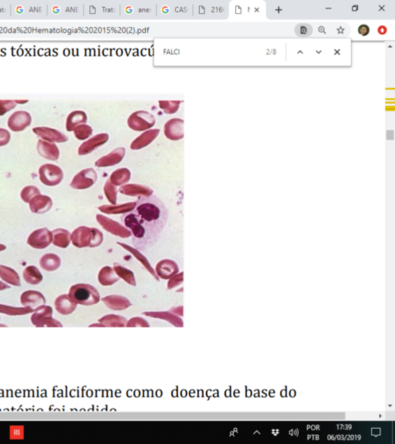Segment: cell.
Wrapping results in <instances>:
<instances>
[{
  "label": "cell",
  "mask_w": 395,
  "mask_h": 444,
  "mask_svg": "<svg viewBox=\"0 0 395 444\" xmlns=\"http://www.w3.org/2000/svg\"><path fill=\"white\" fill-rule=\"evenodd\" d=\"M105 192L109 202L112 205H116L117 203V188L115 185L110 182L109 180L107 181L105 185Z\"/></svg>",
  "instance_id": "39"
},
{
  "label": "cell",
  "mask_w": 395,
  "mask_h": 444,
  "mask_svg": "<svg viewBox=\"0 0 395 444\" xmlns=\"http://www.w3.org/2000/svg\"><path fill=\"white\" fill-rule=\"evenodd\" d=\"M285 395H286V392L283 391V392H282V396H285Z\"/></svg>",
  "instance_id": "55"
},
{
  "label": "cell",
  "mask_w": 395,
  "mask_h": 444,
  "mask_svg": "<svg viewBox=\"0 0 395 444\" xmlns=\"http://www.w3.org/2000/svg\"><path fill=\"white\" fill-rule=\"evenodd\" d=\"M15 101L17 104H25L28 102V100H15Z\"/></svg>",
  "instance_id": "50"
},
{
  "label": "cell",
  "mask_w": 395,
  "mask_h": 444,
  "mask_svg": "<svg viewBox=\"0 0 395 444\" xmlns=\"http://www.w3.org/2000/svg\"><path fill=\"white\" fill-rule=\"evenodd\" d=\"M33 131L37 137L42 138L44 141H49V142H57V143H63L65 141H68V138L67 135L58 130L54 129V128H48V127H36L33 128Z\"/></svg>",
  "instance_id": "9"
},
{
  "label": "cell",
  "mask_w": 395,
  "mask_h": 444,
  "mask_svg": "<svg viewBox=\"0 0 395 444\" xmlns=\"http://www.w3.org/2000/svg\"><path fill=\"white\" fill-rule=\"evenodd\" d=\"M6 249H7V247H6L5 245H4V244H0V252H1V251H5Z\"/></svg>",
  "instance_id": "52"
},
{
  "label": "cell",
  "mask_w": 395,
  "mask_h": 444,
  "mask_svg": "<svg viewBox=\"0 0 395 444\" xmlns=\"http://www.w3.org/2000/svg\"><path fill=\"white\" fill-rule=\"evenodd\" d=\"M109 139V135L107 133H101L93 136L88 141H85L80 146L78 149L79 155H86L94 152L97 148L105 145Z\"/></svg>",
  "instance_id": "12"
},
{
  "label": "cell",
  "mask_w": 395,
  "mask_h": 444,
  "mask_svg": "<svg viewBox=\"0 0 395 444\" xmlns=\"http://www.w3.org/2000/svg\"><path fill=\"white\" fill-rule=\"evenodd\" d=\"M114 270L115 273L119 278H122L124 281H126L131 286H136V281H135V275L133 272L121 266V264H114Z\"/></svg>",
  "instance_id": "34"
},
{
  "label": "cell",
  "mask_w": 395,
  "mask_h": 444,
  "mask_svg": "<svg viewBox=\"0 0 395 444\" xmlns=\"http://www.w3.org/2000/svg\"><path fill=\"white\" fill-rule=\"evenodd\" d=\"M54 306L58 313L63 315H69L76 310L77 305L68 295H60L54 301Z\"/></svg>",
  "instance_id": "18"
},
{
  "label": "cell",
  "mask_w": 395,
  "mask_h": 444,
  "mask_svg": "<svg viewBox=\"0 0 395 444\" xmlns=\"http://www.w3.org/2000/svg\"><path fill=\"white\" fill-rule=\"evenodd\" d=\"M183 282V272L172 277L168 283V289L171 290Z\"/></svg>",
  "instance_id": "44"
},
{
  "label": "cell",
  "mask_w": 395,
  "mask_h": 444,
  "mask_svg": "<svg viewBox=\"0 0 395 444\" xmlns=\"http://www.w3.org/2000/svg\"><path fill=\"white\" fill-rule=\"evenodd\" d=\"M131 178V172L126 168H119L113 172L110 176L109 179L112 185H122L127 183Z\"/></svg>",
  "instance_id": "31"
},
{
  "label": "cell",
  "mask_w": 395,
  "mask_h": 444,
  "mask_svg": "<svg viewBox=\"0 0 395 444\" xmlns=\"http://www.w3.org/2000/svg\"><path fill=\"white\" fill-rule=\"evenodd\" d=\"M11 135L5 128H0V146H5L11 141Z\"/></svg>",
  "instance_id": "45"
},
{
  "label": "cell",
  "mask_w": 395,
  "mask_h": 444,
  "mask_svg": "<svg viewBox=\"0 0 395 444\" xmlns=\"http://www.w3.org/2000/svg\"><path fill=\"white\" fill-rule=\"evenodd\" d=\"M97 220L101 224V227L105 228L108 232L111 233L114 235L121 237V238H129L131 236L130 230L125 229L122 226L120 225L115 221L108 219L104 215H97Z\"/></svg>",
  "instance_id": "11"
},
{
  "label": "cell",
  "mask_w": 395,
  "mask_h": 444,
  "mask_svg": "<svg viewBox=\"0 0 395 444\" xmlns=\"http://www.w3.org/2000/svg\"><path fill=\"white\" fill-rule=\"evenodd\" d=\"M37 152L46 159L57 161L60 157L59 148L52 142L40 139L37 142Z\"/></svg>",
  "instance_id": "14"
},
{
  "label": "cell",
  "mask_w": 395,
  "mask_h": 444,
  "mask_svg": "<svg viewBox=\"0 0 395 444\" xmlns=\"http://www.w3.org/2000/svg\"><path fill=\"white\" fill-rule=\"evenodd\" d=\"M34 310L35 309L28 306L16 308V307L8 306V305H0V313L6 314L10 316H21V315L34 313Z\"/></svg>",
  "instance_id": "32"
},
{
  "label": "cell",
  "mask_w": 395,
  "mask_h": 444,
  "mask_svg": "<svg viewBox=\"0 0 395 444\" xmlns=\"http://www.w3.org/2000/svg\"><path fill=\"white\" fill-rule=\"evenodd\" d=\"M119 277L117 275L115 270L110 267H105L100 271L98 281L103 286H111L119 281Z\"/></svg>",
  "instance_id": "26"
},
{
  "label": "cell",
  "mask_w": 395,
  "mask_h": 444,
  "mask_svg": "<svg viewBox=\"0 0 395 444\" xmlns=\"http://www.w3.org/2000/svg\"><path fill=\"white\" fill-rule=\"evenodd\" d=\"M0 278L5 281L7 284L12 285L13 286L21 287V278L19 276L18 273L9 267L0 265Z\"/></svg>",
  "instance_id": "25"
},
{
  "label": "cell",
  "mask_w": 395,
  "mask_h": 444,
  "mask_svg": "<svg viewBox=\"0 0 395 444\" xmlns=\"http://www.w3.org/2000/svg\"><path fill=\"white\" fill-rule=\"evenodd\" d=\"M118 244L121 245V247H123L125 249L128 250V251H131L132 253V254H134L135 257H136L137 259L140 261V262L142 263L143 264L144 267L149 271L150 274L155 278L156 281H159V278H158V275H157L156 272H155L153 268H152V266H150L149 262L147 261L146 258L142 255V254L138 253V250L133 249V248H131L129 246L126 245V244H121V243H118Z\"/></svg>",
  "instance_id": "35"
},
{
  "label": "cell",
  "mask_w": 395,
  "mask_h": 444,
  "mask_svg": "<svg viewBox=\"0 0 395 444\" xmlns=\"http://www.w3.org/2000/svg\"><path fill=\"white\" fill-rule=\"evenodd\" d=\"M143 315L148 317L154 318H160V319H164L168 323L172 324L177 328H182L184 326L183 322L179 317L175 315V314L169 312V311H159V312H154V311H149V312H144Z\"/></svg>",
  "instance_id": "21"
},
{
  "label": "cell",
  "mask_w": 395,
  "mask_h": 444,
  "mask_svg": "<svg viewBox=\"0 0 395 444\" xmlns=\"http://www.w3.org/2000/svg\"><path fill=\"white\" fill-rule=\"evenodd\" d=\"M30 203V209L31 212L37 214H44L51 210L53 206L52 199L48 195H36L31 199Z\"/></svg>",
  "instance_id": "15"
},
{
  "label": "cell",
  "mask_w": 395,
  "mask_h": 444,
  "mask_svg": "<svg viewBox=\"0 0 395 444\" xmlns=\"http://www.w3.org/2000/svg\"><path fill=\"white\" fill-rule=\"evenodd\" d=\"M43 327H48V328H62L63 325L59 322V321H58V320L55 319V318H54L51 316L44 318L42 322L39 324V325H38L37 328H43Z\"/></svg>",
  "instance_id": "42"
},
{
  "label": "cell",
  "mask_w": 395,
  "mask_h": 444,
  "mask_svg": "<svg viewBox=\"0 0 395 444\" xmlns=\"http://www.w3.org/2000/svg\"><path fill=\"white\" fill-rule=\"evenodd\" d=\"M132 211L121 217L131 232L132 243L138 251H147L159 239L168 219V211L156 195H141Z\"/></svg>",
  "instance_id": "1"
},
{
  "label": "cell",
  "mask_w": 395,
  "mask_h": 444,
  "mask_svg": "<svg viewBox=\"0 0 395 444\" xmlns=\"http://www.w3.org/2000/svg\"><path fill=\"white\" fill-rule=\"evenodd\" d=\"M370 27L366 24H362L358 27V33L363 37H366L370 34Z\"/></svg>",
  "instance_id": "46"
},
{
  "label": "cell",
  "mask_w": 395,
  "mask_h": 444,
  "mask_svg": "<svg viewBox=\"0 0 395 444\" xmlns=\"http://www.w3.org/2000/svg\"><path fill=\"white\" fill-rule=\"evenodd\" d=\"M21 303L24 307H31L36 309L46 304V298L42 293L37 291H27L21 297Z\"/></svg>",
  "instance_id": "13"
},
{
  "label": "cell",
  "mask_w": 395,
  "mask_h": 444,
  "mask_svg": "<svg viewBox=\"0 0 395 444\" xmlns=\"http://www.w3.org/2000/svg\"><path fill=\"white\" fill-rule=\"evenodd\" d=\"M89 327H90V328H91V327H105V326H104V325H103L102 324L99 323V324H93V325H90Z\"/></svg>",
  "instance_id": "51"
},
{
  "label": "cell",
  "mask_w": 395,
  "mask_h": 444,
  "mask_svg": "<svg viewBox=\"0 0 395 444\" xmlns=\"http://www.w3.org/2000/svg\"><path fill=\"white\" fill-rule=\"evenodd\" d=\"M126 327H142V328H149L150 325L146 320L139 317L131 318L127 322Z\"/></svg>",
  "instance_id": "43"
},
{
  "label": "cell",
  "mask_w": 395,
  "mask_h": 444,
  "mask_svg": "<svg viewBox=\"0 0 395 444\" xmlns=\"http://www.w3.org/2000/svg\"><path fill=\"white\" fill-rule=\"evenodd\" d=\"M274 395H275L274 390H273V389H272V390H271L270 392H269V395H270L271 397H274Z\"/></svg>",
  "instance_id": "54"
},
{
  "label": "cell",
  "mask_w": 395,
  "mask_h": 444,
  "mask_svg": "<svg viewBox=\"0 0 395 444\" xmlns=\"http://www.w3.org/2000/svg\"><path fill=\"white\" fill-rule=\"evenodd\" d=\"M71 241L78 248H95L103 242V234L95 228L80 227L71 234Z\"/></svg>",
  "instance_id": "2"
},
{
  "label": "cell",
  "mask_w": 395,
  "mask_h": 444,
  "mask_svg": "<svg viewBox=\"0 0 395 444\" xmlns=\"http://www.w3.org/2000/svg\"><path fill=\"white\" fill-rule=\"evenodd\" d=\"M53 315V308L47 305H41L34 310V313L31 318V322L36 327H38L39 324L42 322L44 318L51 317Z\"/></svg>",
  "instance_id": "30"
},
{
  "label": "cell",
  "mask_w": 395,
  "mask_h": 444,
  "mask_svg": "<svg viewBox=\"0 0 395 444\" xmlns=\"http://www.w3.org/2000/svg\"><path fill=\"white\" fill-rule=\"evenodd\" d=\"M121 193L128 195H145L149 196L153 193V190L149 187L145 185H137V184H130V185L121 186L119 189Z\"/></svg>",
  "instance_id": "22"
},
{
  "label": "cell",
  "mask_w": 395,
  "mask_h": 444,
  "mask_svg": "<svg viewBox=\"0 0 395 444\" xmlns=\"http://www.w3.org/2000/svg\"><path fill=\"white\" fill-rule=\"evenodd\" d=\"M126 318L117 315H108L102 317L98 320L99 323L102 324L105 327H115V328H123L126 327Z\"/></svg>",
  "instance_id": "29"
},
{
  "label": "cell",
  "mask_w": 395,
  "mask_h": 444,
  "mask_svg": "<svg viewBox=\"0 0 395 444\" xmlns=\"http://www.w3.org/2000/svg\"><path fill=\"white\" fill-rule=\"evenodd\" d=\"M51 243H53L52 232L47 228L34 231L27 239V244L34 249H45Z\"/></svg>",
  "instance_id": "7"
},
{
  "label": "cell",
  "mask_w": 395,
  "mask_h": 444,
  "mask_svg": "<svg viewBox=\"0 0 395 444\" xmlns=\"http://www.w3.org/2000/svg\"><path fill=\"white\" fill-rule=\"evenodd\" d=\"M88 116L83 111H74L68 115L66 121V128L68 131H74V128L82 124H86Z\"/></svg>",
  "instance_id": "23"
},
{
  "label": "cell",
  "mask_w": 395,
  "mask_h": 444,
  "mask_svg": "<svg viewBox=\"0 0 395 444\" xmlns=\"http://www.w3.org/2000/svg\"><path fill=\"white\" fill-rule=\"evenodd\" d=\"M32 122L31 114L25 111H18L10 116L8 120V127L13 131H22L29 127Z\"/></svg>",
  "instance_id": "8"
},
{
  "label": "cell",
  "mask_w": 395,
  "mask_h": 444,
  "mask_svg": "<svg viewBox=\"0 0 395 444\" xmlns=\"http://www.w3.org/2000/svg\"><path fill=\"white\" fill-rule=\"evenodd\" d=\"M387 28L384 26H380L378 28V33L380 35H384L387 33Z\"/></svg>",
  "instance_id": "48"
},
{
  "label": "cell",
  "mask_w": 395,
  "mask_h": 444,
  "mask_svg": "<svg viewBox=\"0 0 395 444\" xmlns=\"http://www.w3.org/2000/svg\"><path fill=\"white\" fill-rule=\"evenodd\" d=\"M179 269L175 261L164 260L160 261L156 266V274L160 278L169 280L178 274Z\"/></svg>",
  "instance_id": "16"
},
{
  "label": "cell",
  "mask_w": 395,
  "mask_h": 444,
  "mask_svg": "<svg viewBox=\"0 0 395 444\" xmlns=\"http://www.w3.org/2000/svg\"><path fill=\"white\" fill-rule=\"evenodd\" d=\"M156 119L152 114L146 111H138L130 115L128 125L131 129L143 131L155 126Z\"/></svg>",
  "instance_id": "4"
},
{
  "label": "cell",
  "mask_w": 395,
  "mask_h": 444,
  "mask_svg": "<svg viewBox=\"0 0 395 444\" xmlns=\"http://www.w3.org/2000/svg\"><path fill=\"white\" fill-rule=\"evenodd\" d=\"M40 194H41V191H40L39 188L36 186H33V185H29V186L23 188V190L21 191V199H22L24 202L28 203V202H31V199L34 196L40 195Z\"/></svg>",
  "instance_id": "38"
},
{
  "label": "cell",
  "mask_w": 395,
  "mask_h": 444,
  "mask_svg": "<svg viewBox=\"0 0 395 444\" xmlns=\"http://www.w3.org/2000/svg\"><path fill=\"white\" fill-rule=\"evenodd\" d=\"M53 244L56 247L67 248L71 241V234L64 229H56L52 231Z\"/></svg>",
  "instance_id": "27"
},
{
  "label": "cell",
  "mask_w": 395,
  "mask_h": 444,
  "mask_svg": "<svg viewBox=\"0 0 395 444\" xmlns=\"http://www.w3.org/2000/svg\"><path fill=\"white\" fill-rule=\"evenodd\" d=\"M74 133L78 140H86L93 134V128L86 124L78 125L74 128Z\"/></svg>",
  "instance_id": "37"
},
{
  "label": "cell",
  "mask_w": 395,
  "mask_h": 444,
  "mask_svg": "<svg viewBox=\"0 0 395 444\" xmlns=\"http://www.w3.org/2000/svg\"><path fill=\"white\" fill-rule=\"evenodd\" d=\"M61 258L54 254H45L40 260L41 268L49 272L57 271L61 267Z\"/></svg>",
  "instance_id": "24"
},
{
  "label": "cell",
  "mask_w": 395,
  "mask_h": 444,
  "mask_svg": "<svg viewBox=\"0 0 395 444\" xmlns=\"http://www.w3.org/2000/svg\"><path fill=\"white\" fill-rule=\"evenodd\" d=\"M159 107L167 115L175 114L179 109L181 101H159Z\"/></svg>",
  "instance_id": "36"
},
{
  "label": "cell",
  "mask_w": 395,
  "mask_h": 444,
  "mask_svg": "<svg viewBox=\"0 0 395 444\" xmlns=\"http://www.w3.org/2000/svg\"><path fill=\"white\" fill-rule=\"evenodd\" d=\"M172 313L175 314V315H179V316H183V307H177V308H172L171 310Z\"/></svg>",
  "instance_id": "47"
},
{
  "label": "cell",
  "mask_w": 395,
  "mask_h": 444,
  "mask_svg": "<svg viewBox=\"0 0 395 444\" xmlns=\"http://www.w3.org/2000/svg\"><path fill=\"white\" fill-rule=\"evenodd\" d=\"M23 277L24 281L31 285H39L44 279L41 271L35 266H28L26 268L23 272Z\"/></svg>",
  "instance_id": "28"
},
{
  "label": "cell",
  "mask_w": 395,
  "mask_h": 444,
  "mask_svg": "<svg viewBox=\"0 0 395 444\" xmlns=\"http://www.w3.org/2000/svg\"><path fill=\"white\" fill-rule=\"evenodd\" d=\"M125 155V148H118L114 150L108 155L103 156L102 158L95 162L97 167H109L117 165L122 161Z\"/></svg>",
  "instance_id": "17"
},
{
  "label": "cell",
  "mask_w": 395,
  "mask_h": 444,
  "mask_svg": "<svg viewBox=\"0 0 395 444\" xmlns=\"http://www.w3.org/2000/svg\"><path fill=\"white\" fill-rule=\"evenodd\" d=\"M160 129H152L145 131L144 133L134 140L131 143V148L132 150L142 149L152 143V141L158 136Z\"/></svg>",
  "instance_id": "19"
},
{
  "label": "cell",
  "mask_w": 395,
  "mask_h": 444,
  "mask_svg": "<svg viewBox=\"0 0 395 444\" xmlns=\"http://www.w3.org/2000/svg\"><path fill=\"white\" fill-rule=\"evenodd\" d=\"M102 301L110 309L123 311L131 306L129 300L120 295H109L102 298Z\"/></svg>",
  "instance_id": "20"
},
{
  "label": "cell",
  "mask_w": 395,
  "mask_h": 444,
  "mask_svg": "<svg viewBox=\"0 0 395 444\" xmlns=\"http://www.w3.org/2000/svg\"><path fill=\"white\" fill-rule=\"evenodd\" d=\"M98 179V175L94 168H86L77 174L70 185L74 189H86L92 186Z\"/></svg>",
  "instance_id": "6"
},
{
  "label": "cell",
  "mask_w": 395,
  "mask_h": 444,
  "mask_svg": "<svg viewBox=\"0 0 395 444\" xmlns=\"http://www.w3.org/2000/svg\"><path fill=\"white\" fill-rule=\"evenodd\" d=\"M39 176L41 182L48 186H55L62 182L64 172L58 165L44 164L39 169Z\"/></svg>",
  "instance_id": "5"
},
{
  "label": "cell",
  "mask_w": 395,
  "mask_h": 444,
  "mask_svg": "<svg viewBox=\"0 0 395 444\" xmlns=\"http://www.w3.org/2000/svg\"><path fill=\"white\" fill-rule=\"evenodd\" d=\"M295 395H296V392H295V390H293H293H291V392H289V395H291L292 397H294Z\"/></svg>",
  "instance_id": "53"
},
{
  "label": "cell",
  "mask_w": 395,
  "mask_h": 444,
  "mask_svg": "<svg viewBox=\"0 0 395 444\" xmlns=\"http://www.w3.org/2000/svg\"><path fill=\"white\" fill-rule=\"evenodd\" d=\"M184 120L172 118L165 123L164 133L168 139L178 141L184 138Z\"/></svg>",
  "instance_id": "10"
},
{
  "label": "cell",
  "mask_w": 395,
  "mask_h": 444,
  "mask_svg": "<svg viewBox=\"0 0 395 444\" xmlns=\"http://www.w3.org/2000/svg\"><path fill=\"white\" fill-rule=\"evenodd\" d=\"M69 297L77 305L91 306L97 305L100 301L98 290L88 284H78L71 287Z\"/></svg>",
  "instance_id": "3"
},
{
  "label": "cell",
  "mask_w": 395,
  "mask_h": 444,
  "mask_svg": "<svg viewBox=\"0 0 395 444\" xmlns=\"http://www.w3.org/2000/svg\"><path fill=\"white\" fill-rule=\"evenodd\" d=\"M295 33L299 37H308L313 33L311 25L307 24H300L295 27Z\"/></svg>",
  "instance_id": "40"
},
{
  "label": "cell",
  "mask_w": 395,
  "mask_h": 444,
  "mask_svg": "<svg viewBox=\"0 0 395 444\" xmlns=\"http://www.w3.org/2000/svg\"><path fill=\"white\" fill-rule=\"evenodd\" d=\"M136 202H131V203L122 204V205H103V206L98 207V209L101 212H105V213H121V212H128L132 210L135 207Z\"/></svg>",
  "instance_id": "33"
},
{
  "label": "cell",
  "mask_w": 395,
  "mask_h": 444,
  "mask_svg": "<svg viewBox=\"0 0 395 444\" xmlns=\"http://www.w3.org/2000/svg\"><path fill=\"white\" fill-rule=\"evenodd\" d=\"M9 288H11V287L7 285L5 283L0 281V291H4V290L9 289Z\"/></svg>",
  "instance_id": "49"
},
{
  "label": "cell",
  "mask_w": 395,
  "mask_h": 444,
  "mask_svg": "<svg viewBox=\"0 0 395 444\" xmlns=\"http://www.w3.org/2000/svg\"><path fill=\"white\" fill-rule=\"evenodd\" d=\"M17 105L15 100H0V116L15 108Z\"/></svg>",
  "instance_id": "41"
}]
</instances>
